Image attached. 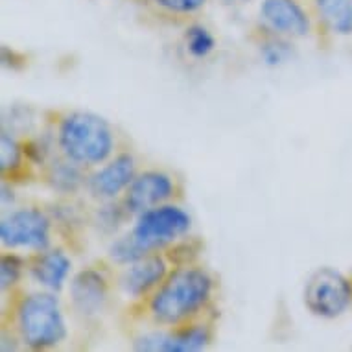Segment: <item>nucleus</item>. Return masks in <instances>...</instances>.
Returning a JSON list of instances; mask_svg holds the SVG:
<instances>
[{"mask_svg":"<svg viewBox=\"0 0 352 352\" xmlns=\"http://www.w3.org/2000/svg\"><path fill=\"white\" fill-rule=\"evenodd\" d=\"M208 340H210V334L205 327H192V329L179 330V332L142 336L135 341V349L150 352H188L203 349Z\"/></svg>","mask_w":352,"mask_h":352,"instance_id":"9","label":"nucleus"},{"mask_svg":"<svg viewBox=\"0 0 352 352\" xmlns=\"http://www.w3.org/2000/svg\"><path fill=\"white\" fill-rule=\"evenodd\" d=\"M157 4L172 13H192L207 2V0H155Z\"/></svg>","mask_w":352,"mask_h":352,"instance_id":"19","label":"nucleus"},{"mask_svg":"<svg viewBox=\"0 0 352 352\" xmlns=\"http://www.w3.org/2000/svg\"><path fill=\"white\" fill-rule=\"evenodd\" d=\"M48 179L56 190L70 194L78 190V186L81 185V173L78 170V164L67 159V162H54Z\"/></svg>","mask_w":352,"mask_h":352,"instance_id":"15","label":"nucleus"},{"mask_svg":"<svg viewBox=\"0 0 352 352\" xmlns=\"http://www.w3.org/2000/svg\"><path fill=\"white\" fill-rule=\"evenodd\" d=\"M186 47L194 58H207L214 50V37L203 26H192L186 32Z\"/></svg>","mask_w":352,"mask_h":352,"instance_id":"17","label":"nucleus"},{"mask_svg":"<svg viewBox=\"0 0 352 352\" xmlns=\"http://www.w3.org/2000/svg\"><path fill=\"white\" fill-rule=\"evenodd\" d=\"M190 229V218L185 210L173 205H159L140 214L131 236L146 254L173 242Z\"/></svg>","mask_w":352,"mask_h":352,"instance_id":"5","label":"nucleus"},{"mask_svg":"<svg viewBox=\"0 0 352 352\" xmlns=\"http://www.w3.org/2000/svg\"><path fill=\"white\" fill-rule=\"evenodd\" d=\"M70 267H72V264H70L69 256L63 251L54 249V251L39 254L32 262L30 272H32L35 280L43 286L50 289H61L67 277H69Z\"/></svg>","mask_w":352,"mask_h":352,"instance_id":"13","label":"nucleus"},{"mask_svg":"<svg viewBox=\"0 0 352 352\" xmlns=\"http://www.w3.org/2000/svg\"><path fill=\"white\" fill-rule=\"evenodd\" d=\"M319 17L334 34H352V0H314Z\"/></svg>","mask_w":352,"mask_h":352,"instance_id":"14","label":"nucleus"},{"mask_svg":"<svg viewBox=\"0 0 352 352\" xmlns=\"http://www.w3.org/2000/svg\"><path fill=\"white\" fill-rule=\"evenodd\" d=\"M70 297L74 308L83 316H94L104 308L107 300V283L102 273L85 270L78 273L70 283Z\"/></svg>","mask_w":352,"mask_h":352,"instance_id":"12","label":"nucleus"},{"mask_svg":"<svg viewBox=\"0 0 352 352\" xmlns=\"http://www.w3.org/2000/svg\"><path fill=\"white\" fill-rule=\"evenodd\" d=\"M260 13L278 34L302 37L310 32V21L295 0H264Z\"/></svg>","mask_w":352,"mask_h":352,"instance_id":"10","label":"nucleus"},{"mask_svg":"<svg viewBox=\"0 0 352 352\" xmlns=\"http://www.w3.org/2000/svg\"><path fill=\"white\" fill-rule=\"evenodd\" d=\"M21 338L32 349L59 345L67 338L59 300L50 294H32L23 299L17 310Z\"/></svg>","mask_w":352,"mask_h":352,"instance_id":"3","label":"nucleus"},{"mask_svg":"<svg viewBox=\"0 0 352 352\" xmlns=\"http://www.w3.org/2000/svg\"><path fill=\"white\" fill-rule=\"evenodd\" d=\"M172 194L173 183L166 173L144 172L129 185L124 203L129 214H142L150 208L159 207Z\"/></svg>","mask_w":352,"mask_h":352,"instance_id":"7","label":"nucleus"},{"mask_svg":"<svg viewBox=\"0 0 352 352\" xmlns=\"http://www.w3.org/2000/svg\"><path fill=\"white\" fill-rule=\"evenodd\" d=\"M21 162H23L21 146L17 144V140L13 139L12 135L4 131L2 139H0V168H2V172H15L21 166Z\"/></svg>","mask_w":352,"mask_h":352,"instance_id":"16","label":"nucleus"},{"mask_svg":"<svg viewBox=\"0 0 352 352\" xmlns=\"http://www.w3.org/2000/svg\"><path fill=\"white\" fill-rule=\"evenodd\" d=\"M212 295V278L199 267H179L151 297V316L162 324H177L197 314Z\"/></svg>","mask_w":352,"mask_h":352,"instance_id":"1","label":"nucleus"},{"mask_svg":"<svg viewBox=\"0 0 352 352\" xmlns=\"http://www.w3.org/2000/svg\"><path fill=\"white\" fill-rule=\"evenodd\" d=\"M166 277V262L159 254H148L144 258L129 264L122 273L120 286L131 297H142L151 288H155Z\"/></svg>","mask_w":352,"mask_h":352,"instance_id":"11","label":"nucleus"},{"mask_svg":"<svg viewBox=\"0 0 352 352\" xmlns=\"http://www.w3.org/2000/svg\"><path fill=\"white\" fill-rule=\"evenodd\" d=\"M288 45L286 43H280V41H273V43H267L262 48V56L270 65H277L280 61L288 58Z\"/></svg>","mask_w":352,"mask_h":352,"instance_id":"20","label":"nucleus"},{"mask_svg":"<svg viewBox=\"0 0 352 352\" xmlns=\"http://www.w3.org/2000/svg\"><path fill=\"white\" fill-rule=\"evenodd\" d=\"M137 172V164L131 155H118L115 157L109 164L100 168L98 172H94L89 179V190L91 194L100 199H113L120 194L122 190L129 188L133 183Z\"/></svg>","mask_w":352,"mask_h":352,"instance_id":"8","label":"nucleus"},{"mask_svg":"<svg viewBox=\"0 0 352 352\" xmlns=\"http://www.w3.org/2000/svg\"><path fill=\"white\" fill-rule=\"evenodd\" d=\"M59 150L69 161L83 166L104 162L113 151L115 139L109 124L93 113H70L58 131Z\"/></svg>","mask_w":352,"mask_h":352,"instance_id":"2","label":"nucleus"},{"mask_svg":"<svg viewBox=\"0 0 352 352\" xmlns=\"http://www.w3.org/2000/svg\"><path fill=\"white\" fill-rule=\"evenodd\" d=\"M351 302V283L334 267H319L306 280L305 305L314 316L324 319L340 318L349 310Z\"/></svg>","mask_w":352,"mask_h":352,"instance_id":"4","label":"nucleus"},{"mask_svg":"<svg viewBox=\"0 0 352 352\" xmlns=\"http://www.w3.org/2000/svg\"><path fill=\"white\" fill-rule=\"evenodd\" d=\"M21 272H23L21 258H17L15 254L2 256V264H0V286H2V292H6L8 288H13L17 284Z\"/></svg>","mask_w":352,"mask_h":352,"instance_id":"18","label":"nucleus"},{"mask_svg":"<svg viewBox=\"0 0 352 352\" xmlns=\"http://www.w3.org/2000/svg\"><path fill=\"white\" fill-rule=\"evenodd\" d=\"M2 243L10 249L45 251L50 243V221L37 208H21L8 214L0 223Z\"/></svg>","mask_w":352,"mask_h":352,"instance_id":"6","label":"nucleus"}]
</instances>
